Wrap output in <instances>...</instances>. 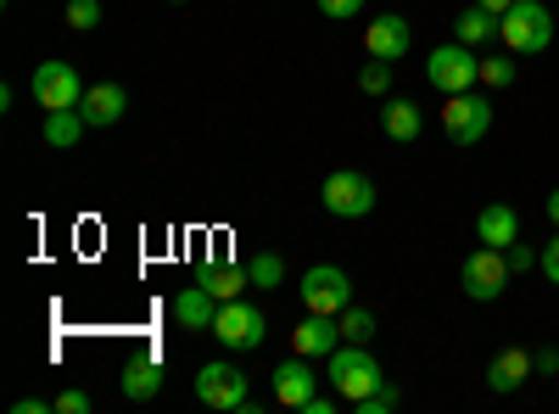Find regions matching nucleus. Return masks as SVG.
I'll return each mask as SVG.
<instances>
[{
    "instance_id": "nucleus-1",
    "label": "nucleus",
    "mask_w": 559,
    "mask_h": 414,
    "mask_svg": "<svg viewBox=\"0 0 559 414\" xmlns=\"http://www.w3.org/2000/svg\"><path fill=\"white\" fill-rule=\"evenodd\" d=\"M324 381L342 392V403H358L364 392H376L386 381V370H381V358L369 353V342H342L331 358H324Z\"/></svg>"
},
{
    "instance_id": "nucleus-2",
    "label": "nucleus",
    "mask_w": 559,
    "mask_h": 414,
    "mask_svg": "<svg viewBox=\"0 0 559 414\" xmlns=\"http://www.w3.org/2000/svg\"><path fill=\"white\" fill-rule=\"evenodd\" d=\"M498 39H503V51H515V57H537L554 45V12L543 0H515V7L498 17Z\"/></svg>"
},
{
    "instance_id": "nucleus-3",
    "label": "nucleus",
    "mask_w": 559,
    "mask_h": 414,
    "mask_svg": "<svg viewBox=\"0 0 559 414\" xmlns=\"http://www.w3.org/2000/svg\"><path fill=\"white\" fill-rule=\"evenodd\" d=\"M426 79H431V90H442V96L476 90L481 84V51H476V45L448 39V45H437V51L426 57Z\"/></svg>"
},
{
    "instance_id": "nucleus-4",
    "label": "nucleus",
    "mask_w": 559,
    "mask_h": 414,
    "mask_svg": "<svg viewBox=\"0 0 559 414\" xmlns=\"http://www.w3.org/2000/svg\"><path fill=\"white\" fill-rule=\"evenodd\" d=\"M319 202L331 218H369L376 213V179L358 174V168H336V174H324Z\"/></svg>"
},
{
    "instance_id": "nucleus-5",
    "label": "nucleus",
    "mask_w": 559,
    "mask_h": 414,
    "mask_svg": "<svg viewBox=\"0 0 559 414\" xmlns=\"http://www.w3.org/2000/svg\"><path fill=\"white\" fill-rule=\"evenodd\" d=\"M197 398H202L207 409L258 414V403H252V381H247V370H236V364H202V370H197Z\"/></svg>"
},
{
    "instance_id": "nucleus-6",
    "label": "nucleus",
    "mask_w": 559,
    "mask_h": 414,
    "mask_svg": "<svg viewBox=\"0 0 559 414\" xmlns=\"http://www.w3.org/2000/svg\"><path fill=\"white\" fill-rule=\"evenodd\" d=\"M509 258L498 252V247H476L471 258H464V269H459V286H464V297L471 303H498L503 297V286H509Z\"/></svg>"
},
{
    "instance_id": "nucleus-7",
    "label": "nucleus",
    "mask_w": 559,
    "mask_h": 414,
    "mask_svg": "<svg viewBox=\"0 0 559 414\" xmlns=\"http://www.w3.org/2000/svg\"><path fill=\"white\" fill-rule=\"evenodd\" d=\"M487 129H492V107L476 96V90H459V96H448V107H442V134H448L453 146H481Z\"/></svg>"
},
{
    "instance_id": "nucleus-8",
    "label": "nucleus",
    "mask_w": 559,
    "mask_h": 414,
    "mask_svg": "<svg viewBox=\"0 0 559 414\" xmlns=\"http://www.w3.org/2000/svg\"><path fill=\"white\" fill-rule=\"evenodd\" d=\"M353 303V281L336 263H313L302 274V314H342Z\"/></svg>"
},
{
    "instance_id": "nucleus-9",
    "label": "nucleus",
    "mask_w": 559,
    "mask_h": 414,
    "mask_svg": "<svg viewBox=\"0 0 559 414\" xmlns=\"http://www.w3.org/2000/svg\"><path fill=\"white\" fill-rule=\"evenodd\" d=\"M263 336H269V326H263V314H258L247 297H236V303H218L213 342H224V347L247 353V347H263Z\"/></svg>"
},
{
    "instance_id": "nucleus-10",
    "label": "nucleus",
    "mask_w": 559,
    "mask_h": 414,
    "mask_svg": "<svg viewBox=\"0 0 559 414\" xmlns=\"http://www.w3.org/2000/svg\"><path fill=\"white\" fill-rule=\"evenodd\" d=\"M34 102L45 113H62V107H79L84 90H79V73L68 62H39L34 68Z\"/></svg>"
},
{
    "instance_id": "nucleus-11",
    "label": "nucleus",
    "mask_w": 559,
    "mask_h": 414,
    "mask_svg": "<svg viewBox=\"0 0 559 414\" xmlns=\"http://www.w3.org/2000/svg\"><path fill=\"white\" fill-rule=\"evenodd\" d=\"M408 45H414L408 17H397V12L369 17V28H364V51L376 57V62H403V57H408Z\"/></svg>"
},
{
    "instance_id": "nucleus-12",
    "label": "nucleus",
    "mask_w": 559,
    "mask_h": 414,
    "mask_svg": "<svg viewBox=\"0 0 559 414\" xmlns=\"http://www.w3.org/2000/svg\"><path fill=\"white\" fill-rule=\"evenodd\" d=\"M342 347V319L336 314H302L297 331H292V353L302 358H331Z\"/></svg>"
},
{
    "instance_id": "nucleus-13",
    "label": "nucleus",
    "mask_w": 559,
    "mask_h": 414,
    "mask_svg": "<svg viewBox=\"0 0 559 414\" xmlns=\"http://www.w3.org/2000/svg\"><path fill=\"white\" fill-rule=\"evenodd\" d=\"M274 398L286 403V409H302L308 398H313V387H319V376H313V358H302V353H292L286 364H274Z\"/></svg>"
},
{
    "instance_id": "nucleus-14",
    "label": "nucleus",
    "mask_w": 559,
    "mask_h": 414,
    "mask_svg": "<svg viewBox=\"0 0 559 414\" xmlns=\"http://www.w3.org/2000/svg\"><path fill=\"white\" fill-rule=\"evenodd\" d=\"M532 376H537V358H532L526 347H498L492 364H487V387H492L498 398H503V392H521Z\"/></svg>"
},
{
    "instance_id": "nucleus-15",
    "label": "nucleus",
    "mask_w": 559,
    "mask_h": 414,
    "mask_svg": "<svg viewBox=\"0 0 559 414\" xmlns=\"http://www.w3.org/2000/svg\"><path fill=\"white\" fill-rule=\"evenodd\" d=\"M123 107H129V90H123L118 79L90 84V90H84V102H79V113H84L90 129H112V123L123 118Z\"/></svg>"
},
{
    "instance_id": "nucleus-16",
    "label": "nucleus",
    "mask_w": 559,
    "mask_h": 414,
    "mask_svg": "<svg viewBox=\"0 0 559 414\" xmlns=\"http://www.w3.org/2000/svg\"><path fill=\"white\" fill-rule=\"evenodd\" d=\"M476 241L481 247H515L521 241V213L515 208H509V202H487L481 213H476Z\"/></svg>"
},
{
    "instance_id": "nucleus-17",
    "label": "nucleus",
    "mask_w": 559,
    "mask_h": 414,
    "mask_svg": "<svg viewBox=\"0 0 559 414\" xmlns=\"http://www.w3.org/2000/svg\"><path fill=\"white\" fill-rule=\"evenodd\" d=\"M118 381H123V398H129V403H152V398L163 392V358H157V353L129 358Z\"/></svg>"
},
{
    "instance_id": "nucleus-18",
    "label": "nucleus",
    "mask_w": 559,
    "mask_h": 414,
    "mask_svg": "<svg viewBox=\"0 0 559 414\" xmlns=\"http://www.w3.org/2000/svg\"><path fill=\"white\" fill-rule=\"evenodd\" d=\"M174 319H179V331H213V319H218V297L197 281V286H185L174 297Z\"/></svg>"
},
{
    "instance_id": "nucleus-19",
    "label": "nucleus",
    "mask_w": 559,
    "mask_h": 414,
    "mask_svg": "<svg viewBox=\"0 0 559 414\" xmlns=\"http://www.w3.org/2000/svg\"><path fill=\"white\" fill-rule=\"evenodd\" d=\"M381 129H386V141L414 146V141H419V129H426V113H419L408 96H386V107H381Z\"/></svg>"
},
{
    "instance_id": "nucleus-20",
    "label": "nucleus",
    "mask_w": 559,
    "mask_h": 414,
    "mask_svg": "<svg viewBox=\"0 0 559 414\" xmlns=\"http://www.w3.org/2000/svg\"><path fill=\"white\" fill-rule=\"evenodd\" d=\"M453 39H459V45H476V51H481L487 39H498V12H487V7H464V12L453 17Z\"/></svg>"
},
{
    "instance_id": "nucleus-21",
    "label": "nucleus",
    "mask_w": 559,
    "mask_h": 414,
    "mask_svg": "<svg viewBox=\"0 0 559 414\" xmlns=\"http://www.w3.org/2000/svg\"><path fill=\"white\" fill-rule=\"evenodd\" d=\"M197 281L218 297V303H236V297H247V286H252V274L247 269H229V263H213V269H202Z\"/></svg>"
},
{
    "instance_id": "nucleus-22",
    "label": "nucleus",
    "mask_w": 559,
    "mask_h": 414,
    "mask_svg": "<svg viewBox=\"0 0 559 414\" xmlns=\"http://www.w3.org/2000/svg\"><path fill=\"white\" fill-rule=\"evenodd\" d=\"M90 123H84V113L79 107H62V113H45V146H57V152H68V146H79V134H84Z\"/></svg>"
},
{
    "instance_id": "nucleus-23",
    "label": "nucleus",
    "mask_w": 559,
    "mask_h": 414,
    "mask_svg": "<svg viewBox=\"0 0 559 414\" xmlns=\"http://www.w3.org/2000/svg\"><path fill=\"white\" fill-rule=\"evenodd\" d=\"M247 274H252L258 292H274V286H286V258H280V252H258L247 263Z\"/></svg>"
},
{
    "instance_id": "nucleus-24",
    "label": "nucleus",
    "mask_w": 559,
    "mask_h": 414,
    "mask_svg": "<svg viewBox=\"0 0 559 414\" xmlns=\"http://www.w3.org/2000/svg\"><path fill=\"white\" fill-rule=\"evenodd\" d=\"M336 319H342V342H376V314H369V308L347 303Z\"/></svg>"
},
{
    "instance_id": "nucleus-25",
    "label": "nucleus",
    "mask_w": 559,
    "mask_h": 414,
    "mask_svg": "<svg viewBox=\"0 0 559 414\" xmlns=\"http://www.w3.org/2000/svg\"><path fill=\"white\" fill-rule=\"evenodd\" d=\"M481 84H487V90H509V84H515V51L481 57Z\"/></svg>"
},
{
    "instance_id": "nucleus-26",
    "label": "nucleus",
    "mask_w": 559,
    "mask_h": 414,
    "mask_svg": "<svg viewBox=\"0 0 559 414\" xmlns=\"http://www.w3.org/2000/svg\"><path fill=\"white\" fill-rule=\"evenodd\" d=\"M397 403H403V398H397V387H392V381H381L376 392H364V398H358V403H347V409H353V414H392Z\"/></svg>"
},
{
    "instance_id": "nucleus-27",
    "label": "nucleus",
    "mask_w": 559,
    "mask_h": 414,
    "mask_svg": "<svg viewBox=\"0 0 559 414\" xmlns=\"http://www.w3.org/2000/svg\"><path fill=\"white\" fill-rule=\"evenodd\" d=\"M62 23L73 28V34H90L102 23V0H68V12H62Z\"/></svg>"
},
{
    "instance_id": "nucleus-28",
    "label": "nucleus",
    "mask_w": 559,
    "mask_h": 414,
    "mask_svg": "<svg viewBox=\"0 0 559 414\" xmlns=\"http://www.w3.org/2000/svg\"><path fill=\"white\" fill-rule=\"evenodd\" d=\"M386 84H392V62H376V57H369L364 73H358V90H364V96H386Z\"/></svg>"
},
{
    "instance_id": "nucleus-29",
    "label": "nucleus",
    "mask_w": 559,
    "mask_h": 414,
    "mask_svg": "<svg viewBox=\"0 0 559 414\" xmlns=\"http://www.w3.org/2000/svg\"><path fill=\"white\" fill-rule=\"evenodd\" d=\"M503 258H509V269H515V274H526V269H537V247H526V241H515V247H503Z\"/></svg>"
},
{
    "instance_id": "nucleus-30",
    "label": "nucleus",
    "mask_w": 559,
    "mask_h": 414,
    "mask_svg": "<svg viewBox=\"0 0 559 414\" xmlns=\"http://www.w3.org/2000/svg\"><path fill=\"white\" fill-rule=\"evenodd\" d=\"M537 269L548 274V286H559V236H554V241L543 247V258H537Z\"/></svg>"
},
{
    "instance_id": "nucleus-31",
    "label": "nucleus",
    "mask_w": 559,
    "mask_h": 414,
    "mask_svg": "<svg viewBox=\"0 0 559 414\" xmlns=\"http://www.w3.org/2000/svg\"><path fill=\"white\" fill-rule=\"evenodd\" d=\"M319 12H324V17H358L364 0H319Z\"/></svg>"
},
{
    "instance_id": "nucleus-32",
    "label": "nucleus",
    "mask_w": 559,
    "mask_h": 414,
    "mask_svg": "<svg viewBox=\"0 0 559 414\" xmlns=\"http://www.w3.org/2000/svg\"><path fill=\"white\" fill-rule=\"evenodd\" d=\"M84 409H90V398H84V392H79V387H73V392H62V398H57V414H84Z\"/></svg>"
},
{
    "instance_id": "nucleus-33",
    "label": "nucleus",
    "mask_w": 559,
    "mask_h": 414,
    "mask_svg": "<svg viewBox=\"0 0 559 414\" xmlns=\"http://www.w3.org/2000/svg\"><path fill=\"white\" fill-rule=\"evenodd\" d=\"M336 403H342V392H336V398H324V392H313V398L302 403V414H336Z\"/></svg>"
},
{
    "instance_id": "nucleus-34",
    "label": "nucleus",
    "mask_w": 559,
    "mask_h": 414,
    "mask_svg": "<svg viewBox=\"0 0 559 414\" xmlns=\"http://www.w3.org/2000/svg\"><path fill=\"white\" fill-rule=\"evenodd\" d=\"M537 358V376H559V353L554 347H543V353H532Z\"/></svg>"
},
{
    "instance_id": "nucleus-35",
    "label": "nucleus",
    "mask_w": 559,
    "mask_h": 414,
    "mask_svg": "<svg viewBox=\"0 0 559 414\" xmlns=\"http://www.w3.org/2000/svg\"><path fill=\"white\" fill-rule=\"evenodd\" d=\"M12 409H17V414H45V409H57V403H45V398H17Z\"/></svg>"
},
{
    "instance_id": "nucleus-36",
    "label": "nucleus",
    "mask_w": 559,
    "mask_h": 414,
    "mask_svg": "<svg viewBox=\"0 0 559 414\" xmlns=\"http://www.w3.org/2000/svg\"><path fill=\"white\" fill-rule=\"evenodd\" d=\"M476 7H487V12H498V17H503L509 7H515V0H476Z\"/></svg>"
},
{
    "instance_id": "nucleus-37",
    "label": "nucleus",
    "mask_w": 559,
    "mask_h": 414,
    "mask_svg": "<svg viewBox=\"0 0 559 414\" xmlns=\"http://www.w3.org/2000/svg\"><path fill=\"white\" fill-rule=\"evenodd\" d=\"M548 218H554V229H559V191H548Z\"/></svg>"
},
{
    "instance_id": "nucleus-38",
    "label": "nucleus",
    "mask_w": 559,
    "mask_h": 414,
    "mask_svg": "<svg viewBox=\"0 0 559 414\" xmlns=\"http://www.w3.org/2000/svg\"><path fill=\"white\" fill-rule=\"evenodd\" d=\"M174 7H179V0H174Z\"/></svg>"
}]
</instances>
